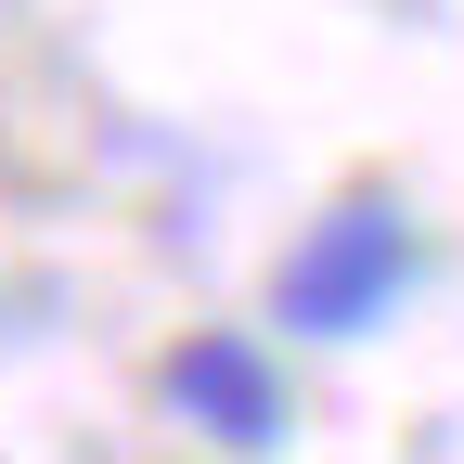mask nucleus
<instances>
[{
  "label": "nucleus",
  "mask_w": 464,
  "mask_h": 464,
  "mask_svg": "<svg viewBox=\"0 0 464 464\" xmlns=\"http://www.w3.org/2000/svg\"><path fill=\"white\" fill-rule=\"evenodd\" d=\"M155 387H168V413H181L194 439H219V451H284V362H271L246 323L181 335Z\"/></svg>",
  "instance_id": "nucleus-2"
},
{
  "label": "nucleus",
  "mask_w": 464,
  "mask_h": 464,
  "mask_svg": "<svg viewBox=\"0 0 464 464\" xmlns=\"http://www.w3.org/2000/svg\"><path fill=\"white\" fill-rule=\"evenodd\" d=\"M413 284H426L413 207H400L387 181H362V194H335L323 219H297V246H284V271H271V323L310 335V348H348V335L400 323Z\"/></svg>",
  "instance_id": "nucleus-1"
}]
</instances>
